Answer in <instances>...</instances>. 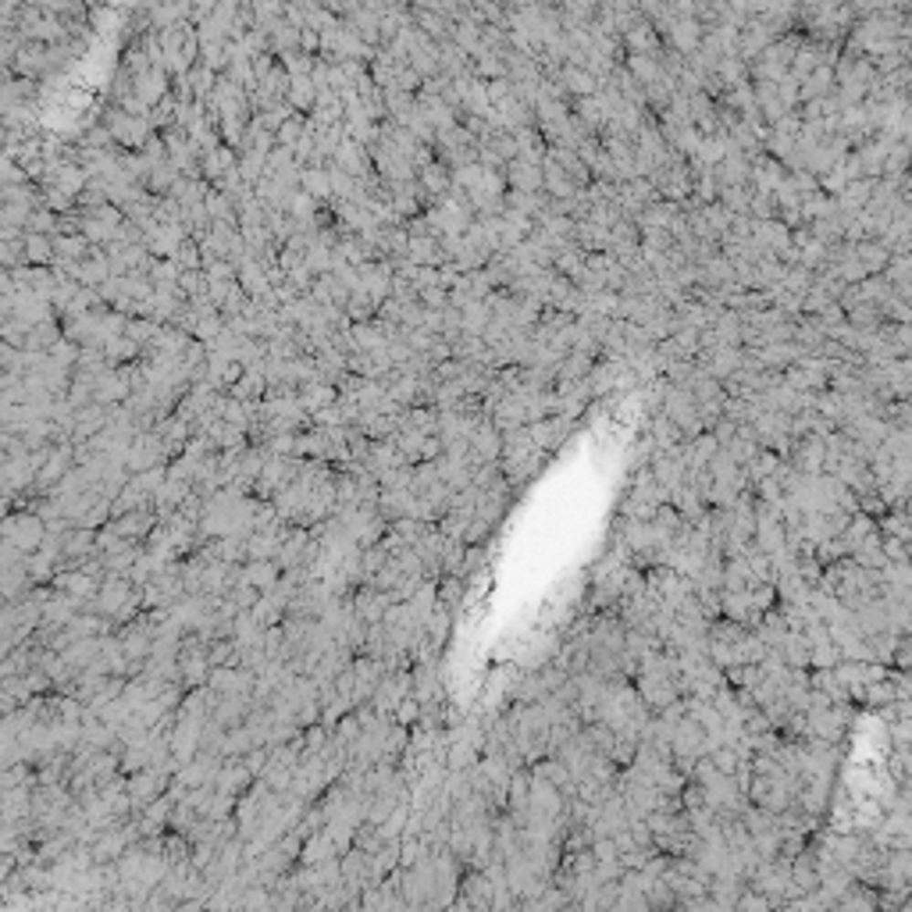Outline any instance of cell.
Returning a JSON list of instances; mask_svg holds the SVG:
<instances>
[{
	"mask_svg": "<svg viewBox=\"0 0 912 912\" xmlns=\"http://www.w3.org/2000/svg\"><path fill=\"white\" fill-rule=\"evenodd\" d=\"M47 520L39 517L37 510H22V513H11L7 520H4V542H11V546H18L22 552H37L43 546V539H47Z\"/></svg>",
	"mask_w": 912,
	"mask_h": 912,
	"instance_id": "6da1fadb",
	"label": "cell"
},
{
	"mask_svg": "<svg viewBox=\"0 0 912 912\" xmlns=\"http://www.w3.org/2000/svg\"><path fill=\"white\" fill-rule=\"evenodd\" d=\"M164 460H168V453H164V438L157 435V432L136 435L132 438V446H129V453H125V467H129L132 475L150 471V467L164 464Z\"/></svg>",
	"mask_w": 912,
	"mask_h": 912,
	"instance_id": "7a4b0ae2",
	"label": "cell"
},
{
	"mask_svg": "<svg viewBox=\"0 0 912 912\" xmlns=\"http://www.w3.org/2000/svg\"><path fill=\"white\" fill-rule=\"evenodd\" d=\"M250 784H254V770L246 767L243 760H228V763H221L218 777H215V788L225 791V795H232V799H239Z\"/></svg>",
	"mask_w": 912,
	"mask_h": 912,
	"instance_id": "3957f363",
	"label": "cell"
},
{
	"mask_svg": "<svg viewBox=\"0 0 912 912\" xmlns=\"http://www.w3.org/2000/svg\"><path fill=\"white\" fill-rule=\"evenodd\" d=\"M460 891H464L460 906H471V909H492V902H496V898H492L496 880L485 874V870H475V874L460 884Z\"/></svg>",
	"mask_w": 912,
	"mask_h": 912,
	"instance_id": "277c9868",
	"label": "cell"
},
{
	"mask_svg": "<svg viewBox=\"0 0 912 912\" xmlns=\"http://www.w3.org/2000/svg\"><path fill=\"white\" fill-rule=\"evenodd\" d=\"M243 582L260 588V592H271L275 584L282 582V563L278 560H250L243 567Z\"/></svg>",
	"mask_w": 912,
	"mask_h": 912,
	"instance_id": "5b68a950",
	"label": "cell"
},
{
	"mask_svg": "<svg viewBox=\"0 0 912 912\" xmlns=\"http://www.w3.org/2000/svg\"><path fill=\"white\" fill-rule=\"evenodd\" d=\"M104 653V638H75L72 645L65 649V659L72 663L75 670H86V666H93L97 659Z\"/></svg>",
	"mask_w": 912,
	"mask_h": 912,
	"instance_id": "8992f818",
	"label": "cell"
},
{
	"mask_svg": "<svg viewBox=\"0 0 912 912\" xmlns=\"http://www.w3.org/2000/svg\"><path fill=\"white\" fill-rule=\"evenodd\" d=\"M421 709H425V702L417 698V695L410 692L406 698H403L400 706H396V713H393V720L396 724H403V728H410V724H417L421 720Z\"/></svg>",
	"mask_w": 912,
	"mask_h": 912,
	"instance_id": "52a82bcc",
	"label": "cell"
}]
</instances>
